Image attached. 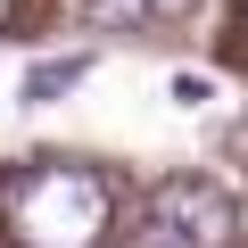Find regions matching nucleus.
I'll return each mask as SVG.
<instances>
[{
  "instance_id": "1",
  "label": "nucleus",
  "mask_w": 248,
  "mask_h": 248,
  "mask_svg": "<svg viewBox=\"0 0 248 248\" xmlns=\"http://www.w3.org/2000/svg\"><path fill=\"white\" fill-rule=\"evenodd\" d=\"M108 223H116V190L99 166L33 157L0 174V232L17 248H99Z\"/></svg>"
},
{
  "instance_id": "2",
  "label": "nucleus",
  "mask_w": 248,
  "mask_h": 248,
  "mask_svg": "<svg viewBox=\"0 0 248 248\" xmlns=\"http://www.w3.org/2000/svg\"><path fill=\"white\" fill-rule=\"evenodd\" d=\"M149 240L157 248H232L240 240V207L207 174H166L149 190Z\"/></svg>"
},
{
  "instance_id": "3",
  "label": "nucleus",
  "mask_w": 248,
  "mask_h": 248,
  "mask_svg": "<svg viewBox=\"0 0 248 248\" xmlns=\"http://www.w3.org/2000/svg\"><path fill=\"white\" fill-rule=\"evenodd\" d=\"M83 75H91V50H58V58H33V66H25V83H17V99H25V108H50V99H66Z\"/></svg>"
},
{
  "instance_id": "4",
  "label": "nucleus",
  "mask_w": 248,
  "mask_h": 248,
  "mask_svg": "<svg viewBox=\"0 0 248 248\" xmlns=\"http://www.w3.org/2000/svg\"><path fill=\"white\" fill-rule=\"evenodd\" d=\"M75 17L91 33H133V25H149V0H75Z\"/></svg>"
},
{
  "instance_id": "5",
  "label": "nucleus",
  "mask_w": 248,
  "mask_h": 248,
  "mask_svg": "<svg viewBox=\"0 0 248 248\" xmlns=\"http://www.w3.org/2000/svg\"><path fill=\"white\" fill-rule=\"evenodd\" d=\"M174 99H182V108H199V99H215V83H207V75H174Z\"/></svg>"
},
{
  "instance_id": "6",
  "label": "nucleus",
  "mask_w": 248,
  "mask_h": 248,
  "mask_svg": "<svg viewBox=\"0 0 248 248\" xmlns=\"http://www.w3.org/2000/svg\"><path fill=\"white\" fill-rule=\"evenodd\" d=\"M199 0H149V17H190Z\"/></svg>"
},
{
  "instance_id": "7",
  "label": "nucleus",
  "mask_w": 248,
  "mask_h": 248,
  "mask_svg": "<svg viewBox=\"0 0 248 248\" xmlns=\"http://www.w3.org/2000/svg\"><path fill=\"white\" fill-rule=\"evenodd\" d=\"M9 9H17V0H0V25H9Z\"/></svg>"
}]
</instances>
